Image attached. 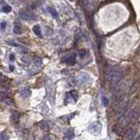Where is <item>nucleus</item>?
<instances>
[{"instance_id": "f257e3e1", "label": "nucleus", "mask_w": 140, "mask_h": 140, "mask_svg": "<svg viewBox=\"0 0 140 140\" xmlns=\"http://www.w3.org/2000/svg\"><path fill=\"white\" fill-rule=\"evenodd\" d=\"M134 116V112H129L125 113L124 115L121 116V118L119 119V121L117 122V123L116 124L115 127V132L117 134H119L127 125L130 123V122L132 120Z\"/></svg>"}, {"instance_id": "f03ea898", "label": "nucleus", "mask_w": 140, "mask_h": 140, "mask_svg": "<svg viewBox=\"0 0 140 140\" xmlns=\"http://www.w3.org/2000/svg\"><path fill=\"white\" fill-rule=\"evenodd\" d=\"M123 76H124V73H123V71L116 69L114 73H113L111 77L109 78L111 86L114 87V86H116V85H117L118 83L121 81V80L123 78Z\"/></svg>"}, {"instance_id": "7ed1b4c3", "label": "nucleus", "mask_w": 140, "mask_h": 140, "mask_svg": "<svg viewBox=\"0 0 140 140\" xmlns=\"http://www.w3.org/2000/svg\"><path fill=\"white\" fill-rule=\"evenodd\" d=\"M19 17H20L21 19L26 21H33L36 19V17L32 12H28L26 10H21L19 12Z\"/></svg>"}, {"instance_id": "20e7f679", "label": "nucleus", "mask_w": 140, "mask_h": 140, "mask_svg": "<svg viewBox=\"0 0 140 140\" xmlns=\"http://www.w3.org/2000/svg\"><path fill=\"white\" fill-rule=\"evenodd\" d=\"M101 130H102V124H101L99 122H95V123H91L88 127V130L91 134L96 136L98 135L101 132Z\"/></svg>"}, {"instance_id": "39448f33", "label": "nucleus", "mask_w": 140, "mask_h": 140, "mask_svg": "<svg viewBox=\"0 0 140 140\" xmlns=\"http://www.w3.org/2000/svg\"><path fill=\"white\" fill-rule=\"evenodd\" d=\"M78 97H79V95H78V92L76 91V90H72V91L68 92V93L66 95L65 102L68 103V102H72V101L75 102L76 101L78 100Z\"/></svg>"}, {"instance_id": "423d86ee", "label": "nucleus", "mask_w": 140, "mask_h": 140, "mask_svg": "<svg viewBox=\"0 0 140 140\" xmlns=\"http://www.w3.org/2000/svg\"><path fill=\"white\" fill-rule=\"evenodd\" d=\"M135 134H136V130L134 128H132V127H130V128L126 129V130H124V132H123V139L124 140L131 139L132 137L135 136Z\"/></svg>"}, {"instance_id": "0eeeda50", "label": "nucleus", "mask_w": 140, "mask_h": 140, "mask_svg": "<svg viewBox=\"0 0 140 140\" xmlns=\"http://www.w3.org/2000/svg\"><path fill=\"white\" fill-rule=\"evenodd\" d=\"M63 62H66L69 65H74L76 63V56L74 54H71L69 56H66L62 59Z\"/></svg>"}, {"instance_id": "6e6552de", "label": "nucleus", "mask_w": 140, "mask_h": 140, "mask_svg": "<svg viewBox=\"0 0 140 140\" xmlns=\"http://www.w3.org/2000/svg\"><path fill=\"white\" fill-rule=\"evenodd\" d=\"M13 33L16 34H22L23 33V28L19 23H15L13 26Z\"/></svg>"}, {"instance_id": "1a4fd4ad", "label": "nucleus", "mask_w": 140, "mask_h": 140, "mask_svg": "<svg viewBox=\"0 0 140 140\" xmlns=\"http://www.w3.org/2000/svg\"><path fill=\"white\" fill-rule=\"evenodd\" d=\"M19 117H20L19 113L17 112V111H14L12 114V116H11V121H12V123H18L19 121Z\"/></svg>"}, {"instance_id": "9d476101", "label": "nucleus", "mask_w": 140, "mask_h": 140, "mask_svg": "<svg viewBox=\"0 0 140 140\" xmlns=\"http://www.w3.org/2000/svg\"><path fill=\"white\" fill-rule=\"evenodd\" d=\"M20 95L22 97H25V98H27V97H29L31 95V89H29V88H24L23 90H21Z\"/></svg>"}, {"instance_id": "9b49d317", "label": "nucleus", "mask_w": 140, "mask_h": 140, "mask_svg": "<svg viewBox=\"0 0 140 140\" xmlns=\"http://www.w3.org/2000/svg\"><path fill=\"white\" fill-rule=\"evenodd\" d=\"M33 33L37 35V36H39V37L42 36L41 35V28H40V26H39V25H35V26H33Z\"/></svg>"}, {"instance_id": "f8f14e48", "label": "nucleus", "mask_w": 140, "mask_h": 140, "mask_svg": "<svg viewBox=\"0 0 140 140\" xmlns=\"http://www.w3.org/2000/svg\"><path fill=\"white\" fill-rule=\"evenodd\" d=\"M47 11H48L49 13H50L54 18H57L58 13H57V12H56V10L54 8V7H51V6L48 7V8H47Z\"/></svg>"}, {"instance_id": "ddd939ff", "label": "nucleus", "mask_w": 140, "mask_h": 140, "mask_svg": "<svg viewBox=\"0 0 140 140\" xmlns=\"http://www.w3.org/2000/svg\"><path fill=\"white\" fill-rule=\"evenodd\" d=\"M40 128H41L42 130H48V129H49L48 123H47V122H46V121H42L41 123H40Z\"/></svg>"}, {"instance_id": "4468645a", "label": "nucleus", "mask_w": 140, "mask_h": 140, "mask_svg": "<svg viewBox=\"0 0 140 140\" xmlns=\"http://www.w3.org/2000/svg\"><path fill=\"white\" fill-rule=\"evenodd\" d=\"M2 11H3V12H5V13H9V12H12V7H11V5H6L3 7Z\"/></svg>"}, {"instance_id": "2eb2a0df", "label": "nucleus", "mask_w": 140, "mask_h": 140, "mask_svg": "<svg viewBox=\"0 0 140 140\" xmlns=\"http://www.w3.org/2000/svg\"><path fill=\"white\" fill-rule=\"evenodd\" d=\"M86 55H87V51L85 50V49H81V50L79 51L80 58H81V59H84V58L86 57Z\"/></svg>"}, {"instance_id": "dca6fc26", "label": "nucleus", "mask_w": 140, "mask_h": 140, "mask_svg": "<svg viewBox=\"0 0 140 140\" xmlns=\"http://www.w3.org/2000/svg\"><path fill=\"white\" fill-rule=\"evenodd\" d=\"M66 137H68V139H72L74 137V130H69L68 132L66 133Z\"/></svg>"}, {"instance_id": "f3484780", "label": "nucleus", "mask_w": 140, "mask_h": 140, "mask_svg": "<svg viewBox=\"0 0 140 140\" xmlns=\"http://www.w3.org/2000/svg\"><path fill=\"white\" fill-rule=\"evenodd\" d=\"M102 105L104 107H107L108 104H109V101H108V98L106 96H102Z\"/></svg>"}, {"instance_id": "a211bd4d", "label": "nucleus", "mask_w": 140, "mask_h": 140, "mask_svg": "<svg viewBox=\"0 0 140 140\" xmlns=\"http://www.w3.org/2000/svg\"><path fill=\"white\" fill-rule=\"evenodd\" d=\"M79 1H80V4L82 5V7H84V8H87V7H88V0H79Z\"/></svg>"}, {"instance_id": "6ab92c4d", "label": "nucleus", "mask_w": 140, "mask_h": 140, "mask_svg": "<svg viewBox=\"0 0 140 140\" xmlns=\"http://www.w3.org/2000/svg\"><path fill=\"white\" fill-rule=\"evenodd\" d=\"M34 64L36 65L37 67H40L42 65L41 59H40V58H36V59L34 60Z\"/></svg>"}, {"instance_id": "aec40b11", "label": "nucleus", "mask_w": 140, "mask_h": 140, "mask_svg": "<svg viewBox=\"0 0 140 140\" xmlns=\"http://www.w3.org/2000/svg\"><path fill=\"white\" fill-rule=\"evenodd\" d=\"M8 138V136L6 135L5 131H3L2 133H0V140H6Z\"/></svg>"}, {"instance_id": "412c9836", "label": "nucleus", "mask_w": 140, "mask_h": 140, "mask_svg": "<svg viewBox=\"0 0 140 140\" xmlns=\"http://www.w3.org/2000/svg\"><path fill=\"white\" fill-rule=\"evenodd\" d=\"M7 26V23L5 21H3L2 23H0V30L1 31H5V29Z\"/></svg>"}, {"instance_id": "4be33fe9", "label": "nucleus", "mask_w": 140, "mask_h": 140, "mask_svg": "<svg viewBox=\"0 0 140 140\" xmlns=\"http://www.w3.org/2000/svg\"><path fill=\"white\" fill-rule=\"evenodd\" d=\"M0 100H2V101L6 100V95H5L3 92H0Z\"/></svg>"}, {"instance_id": "5701e85b", "label": "nucleus", "mask_w": 140, "mask_h": 140, "mask_svg": "<svg viewBox=\"0 0 140 140\" xmlns=\"http://www.w3.org/2000/svg\"><path fill=\"white\" fill-rule=\"evenodd\" d=\"M5 81H6V80H5V78L4 77L3 75H0V85L4 84V83L5 82Z\"/></svg>"}, {"instance_id": "b1692460", "label": "nucleus", "mask_w": 140, "mask_h": 140, "mask_svg": "<svg viewBox=\"0 0 140 140\" xmlns=\"http://www.w3.org/2000/svg\"><path fill=\"white\" fill-rule=\"evenodd\" d=\"M10 60H11V61H14V60H15V55H14V54H11V55H10Z\"/></svg>"}, {"instance_id": "393cba45", "label": "nucleus", "mask_w": 140, "mask_h": 140, "mask_svg": "<svg viewBox=\"0 0 140 140\" xmlns=\"http://www.w3.org/2000/svg\"><path fill=\"white\" fill-rule=\"evenodd\" d=\"M42 140H51V137H49V136H45Z\"/></svg>"}, {"instance_id": "a878e982", "label": "nucleus", "mask_w": 140, "mask_h": 140, "mask_svg": "<svg viewBox=\"0 0 140 140\" xmlns=\"http://www.w3.org/2000/svg\"><path fill=\"white\" fill-rule=\"evenodd\" d=\"M136 140H140V136H139L138 137H137V139H136Z\"/></svg>"}]
</instances>
